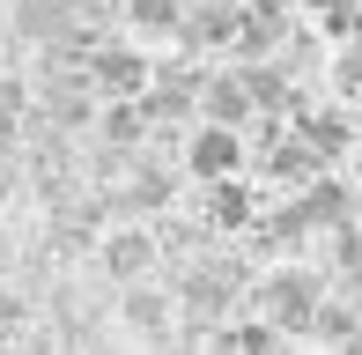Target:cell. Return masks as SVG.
Listing matches in <instances>:
<instances>
[{"label": "cell", "mask_w": 362, "mask_h": 355, "mask_svg": "<svg viewBox=\"0 0 362 355\" xmlns=\"http://www.w3.org/2000/svg\"><path fill=\"white\" fill-rule=\"evenodd\" d=\"M185 163L192 170H200V178H229V170H237L244 163V141H237V126H200V134H192V149H185Z\"/></svg>", "instance_id": "obj_4"}, {"label": "cell", "mask_w": 362, "mask_h": 355, "mask_svg": "<svg viewBox=\"0 0 362 355\" xmlns=\"http://www.w3.org/2000/svg\"><path fill=\"white\" fill-rule=\"evenodd\" d=\"M259 311H267L274 326H310V318H318V289H310V274H274L267 296H259Z\"/></svg>", "instance_id": "obj_2"}, {"label": "cell", "mask_w": 362, "mask_h": 355, "mask_svg": "<svg viewBox=\"0 0 362 355\" xmlns=\"http://www.w3.org/2000/svg\"><path fill=\"white\" fill-rule=\"evenodd\" d=\"M126 23L170 37V30H185V0H126Z\"/></svg>", "instance_id": "obj_7"}, {"label": "cell", "mask_w": 362, "mask_h": 355, "mask_svg": "<svg viewBox=\"0 0 362 355\" xmlns=\"http://www.w3.org/2000/svg\"><path fill=\"white\" fill-rule=\"evenodd\" d=\"M89 74H96V89H111V96H141L156 82V67H148L141 52H126V45H104V52L89 59Z\"/></svg>", "instance_id": "obj_3"}, {"label": "cell", "mask_w": 362, "mask_h": 355, "mask_svg": "<svg viewBox=\"0 0 362 355\" xmlns=\"http://www.w3.org/2000/svg\"><path fill=\"white\" fill-rule=\"evenodd\" d=\"M244 111H252V89H244V74H237V82H207V119L244 126Z\"/></svg>", "instance_id": "obj_8"}, {"label": "cell", "mask_w": 362, "mask_h": 355, "mask_svg": "<svg viewBox=\"0 0 362 355\" xmlns=\"http://www.w3.org/2000/svg\"><path fill=\"white\" fill-rule=\"evenodd\" d=\"M148 260H156V245H148L141 230H119V237L104 245V267L119 274V281H134V274H148Z\"/></svg>", "instance_id": "obj_6"}, {"label": "cell", "mask_w": 362, "mask_h": 355, "mask_svg": "<svg viewBox=\"0 0 362 355\" xmlns=\"http://www.w3.org/2000/svg\"><path fill=\"white\" fill-rule=\"evenodd\" d=\"M215 215H222V222H237V215H244V192H237V185H222V192H215Z\"/></svg>", "instance_id": "obj_11"}, {"label": "cell", "mask_w": 362, "mask_h": 355, "mask_svg": "<svg viewBox=\"0 0 362 355\" xmlns=\"http://www.w3.org/2000/svg\"><path fill=\"white\" fill-rule=\"evenodd\" d=\"M185 311H192V318H215V311H229V274H215V267L185 274Z\"/></svg>", "instance_id": "obj_5"}, {"label": "cell", "mask_w": 362, "mask_h": 355, "mask_svg": "<svg viewBox=\"0 0 362 355\" xmlns=\"http://www.w3.org/2000/svg\"><path fill=\"white\" fill-rule=\"evenodd\" d=\"M89 15H104V0H8V23L37 45H67V30Z\"/></svg>", "instance_id": "obj_1"}, {"label": "cell", "mask_w": 362, "mask_h": 355, "mask_svg": "<svg viewBox=\"0 0 362 355\" xmlns=\"http://www.w3.org/2000/svg\"><path fill=\"white\" fill-rule=\"evenodd\" d=\"M15 119H23V89L0 82V134H15Z\"/></svg>", "instance_id": "obj_10"}, {"label": "cell", "mask_w": 362, "mask_h": 355, "mask_svg": "<svg viewBox=\"0 0 362 355\" xmlns=\"http://www.w3.org/2000/svg\"><path fill=\"white\" fill-rule=\"evenodd\" d=\"M126 318H134L141 333H156V326H163V303H156V296H126Z\"/></svg>", "instance_id": "obj_9"}]
</instances>
